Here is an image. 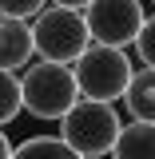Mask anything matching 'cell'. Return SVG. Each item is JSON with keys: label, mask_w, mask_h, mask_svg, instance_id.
Returning <instances> with one entry per match:
<instances>
[{"label": "cell", "mask_w": 155, "mask_h": 159, "mask_svg": "<svg viewBox=\"0 0 155 159\" xmlns=\"http://www.w3.org/2000/svg\"><path fill=\"white\" fill-rule=\"evenodd\" d=\"M36 56L32 48V24L12 16H0V72H20Z\"/></svg>", "instance_id": "obj_6"}, {"label": "cell", "mask_w": 155, "mask_h": 159, "mask_svg": "<svg viewBox=\"0 0 155 159\" xmlns=\"http://www.w3.org/2000/svg\"><path fill=\"white\" fill-rule=\"evenodd\" d=\"M80 99V88H76V76L72 68L64 64H48V60H36L24 68L20 76V103L32 119H64L72 111V103Z\"/></svg>", "instance_id": "obj_1"}, {"label": "cell", "mask_w": 155, "mask_h": 159, "mask_svg": "<svg viewBox=\"0 0 155 159\" xmlns=\"http://www.w3.org/2000/svg\"><path fill=\"white\" fill-rule=\"evenodd\" d=\"M151 4H155V0H151Z\"/></svg>", "instance_id": "obj_15"}, {"label": "cell", "mask_w": 155, "mask_h": 159, "mask_svg": "<svg viewBox=\"0 0 155 159\" xmlns=\"http://www.w3.org/2000/svg\"><path fill=\"white\" fill-rule=\"evenodd\" d=\"M143 20H147L143 0H92L84 8V24H88L92 44L119 48V52H127V44H135Z\"/></svg>", "instance_id": "obj_5"}, {"label": "cell", "mask_w": 155, "mask_h": 159, "mask_svg": "<svg viewBox=\"0 0 155 159\" xmlns=\"http://www.w3.org/2000/svg\"><path fill=\"white\" fill-rule=\"evenodd\" d=\"M48 8V0H0V16H12V20H36L40 12Z\"/></svg>", "instance_id": "obj_11"}, {"label": "cell", "mask_w": 155, "mask_h": 159, "mask_svg": "<svg viewBox=\"0 0 155 159\" xmlns=\"http://www.w3.org/2000/svg\"><path fill=\"white\" fill-rule=\"evenodd\" d=\"M0 159H12V143H8V135H4V127H0Z\"/></svg>", "instance_id": "obj_14"}, {"label": "cell", "mask_w": 155, "mask_h": 159, "mask_svg": "<svg viewBox=\"0 0 155 159\" xmlns=\"http://www.w3.org/2000/svg\"><path fill=\"white\" fill-rule=\"evenodd\" d=\"M92 0H52V8H68V12H84Z\"/></svg>", "instance_id": "obj_13"}, {"label": "cell", "mask_w": 155, "mask_h": 159, "mask_svg": "<svg viewBox=\"0 0 155 159\" xmlns=\"http://www.w3.org/2000/svg\"><path fill=\"white\" fill-rule=\"evenodd\" d=\"M119 127H123V123H119L116 103L76 99L72 111L60 119V139H64L80 159H99V155H112Z\"/></svg>", "instance_id": "obj_2"}, {"label": "cell", "mask_w": 155, "mask_h": 159, "mask_svg": "<svg viewBox=\"0 0 155 159\" xmlns=\"http://www.w3.org/2000/svg\"><path fill=\"white\" fill-rule=\"evenodd\" d=\"M112 159H155V123H123Z\"/></svg>", "instance_id": "obj_8"}, {"label": "cell", "mask_w": 155, "mask_h": 159, "mask_svg": "<svg viewBox=\"0 0 155 159\" xmlns=\"http://www.w3.org/2000/svg\"><path fill=\"white\" fill-rule=\"evenodd\" d=\"M12 159H80L60 135H28L12 147Z\"/></svg>", "instance_id": "obj_9"}, {"label": "cell", "mask_w": 155, "mask_h": 159, "mask_svg": "<svg viewBox=\"0 0 155 159\" xmlns=\"http://www.w3.org/2000/svg\"><path fill=\"white\" fill-rule=\"evenodd\" d=\"M131 56L119 48H103V44H88V52L72 64L80 99H96V103H116L123 99L127 84H131Z\"/></svg>", "instance_id": "obj_3"}, {"label": "cell", "mask_w": 155, "mask_h": 159, "mask_svg": "<svg viewBox=\"0 0 155 159\" xmlns=\"http://www.w3.org/2000/svg\"><path fill=\"white\" fill-rule=\"evenodd\" d=\"M88 24H84V12H68V8H44L36 20H32V48H36L40 60L48 64H64L72 68L84 52H88Z\"/></svg>", "instance_id": "obj_4"}, {"label": "cell", "mask_w": 155, "mask_h": 159, "mask_svg": "<svg viewBox=\"0 0 155 159\" xmlns=\"http://www.w3.org/2000/svg\"><path fill=\"white\" fill-rule=\"evenodd\" d=\"M123 107L131 123H155V68L131 72V84L123 92Z\"/></svg>", "instance_id": "obj_7"}, {"label": "cell", "mask_w": 155, "mask_h": 159, "mask_svg": "<svg viewBox=\"0 0 155 159\" xmlns=\"http://www.w3.org/2000/svg\"><path fill=\"white\" fill-rule=\"evenodd\" d=\"M20 111H24V103H20V76L16 72H0V127L12 123Z\"/></svg>", "instance_id": "obj_10"}, {"label": "cell", "mask_w": 155, "mask_h": 159, "mask_svg": "<svg viewBox=\"0 0 155 159\" xmlns=\"http://www.w3.org/2000/svg\"><path fill=\"white\" fill-rule=\"evenodd\" d=\"M135 56L143 60V68H155V12L147 20H143V28H139V36H135Z\"/></svg>", "instance_id": "obj_12"}]
</instances>
